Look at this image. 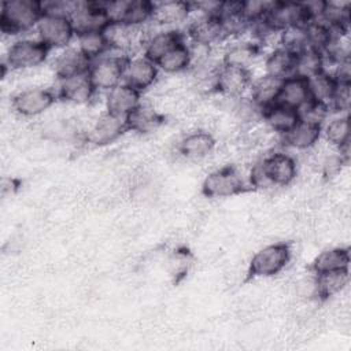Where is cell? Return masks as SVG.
<instances>
[{"label":"cell","instance_id":"cell-1","mask_svg":"<svg viewBox=\"0 0 351 351\" xmlns=\"http://www.w3.org/2000/svg\"><path fill=\"white\" fill-rule=\"evenodd\" d=\"M299 173L296 159L285 151H271L258 159L247 174L251 189L291 185Z\"/></svg>","mask_w":351,"mask_h":351},{"label":"cell","instance_id":"cell-2","mask_svg":"<svg viewBox=\"0 0 351 351\" xmlns=\"http://www.w3.org/2000/svg\"><path fill=\"white\" fill-rule=\"evenodd\" d=\"M44 15L41 0H3L0 3V30L7 36H21L36 30Z\"/></svg>","mask_w":351,"mask_h":351},{"label":"cell","instance_id":"cell-3","mask_svg":"<svg viewBox=\"0 0 351 351\" xmlns=\"http://www.w3.org/2000/svg\"><path fill=\"white\" fill-rule=\"evenodd\" d=\"M252 191L247 176L234 165H225L211 170L202 181L200 192L208 199L233 197Z\"/></svg>","mask_w":351,"mask_h":351},{"label":"cell","instance_id":"cell-4","mask_svg":"<svg viewBox=\"0 0 351 351\" xmlns=\"http://www.w3.org/2000/svg\"><path fill=\"white\" fill-rule=\"evenodd\" d=\"M49 53L51 49L37 37H18L5 51L3 67L10 71L33 70L47 63Z\"/></svg>","mask_w":351,"mask_h":351},{"label":"cell","instance_id":"cell-5","mask_svg":"<svg viewBox=\"0 0 351 351\" xmlns=\"http://www.w3.org/2000/svg\"><path fill=\"white\" fill-rule=\"evenodd\" d=\"M292 259V247L288 241L270 243L254 252L248 262V278H271L280 274Z\"/></svg>","mask_w":351,"mask_h":351},{"label":"cell","instance_id":"cell-6","mask_svg":"<svg viewBox=\"0 0 351 351\" xmlns=\"http://www.w3.org/2000/svg\"><path fill=\"white\" fill-rule=\"evenodd\" d=\"M36 37L51 51L70 47L75 41V30L69 15L44 11L37 27Z\"/></svg>","mask_w":351,"mask_h":351},{"label":"cell","instance_id":"cell-7","mask_svg":"<svg viewBox=\"0 0 351 351\" xmlns=\"http://www.w3.org/2000/svg\"><path fill=\"white\" fill-rule=\"evenodd\" d=\"M126 59V55L110 51L90 62L88 75L99 93H106L118 84L123 82Z\"/></svg>","mask_w":351,"mask_h":351},{"label":"cell","instance_id":"cell-8","mask_svg":"<svg viewBox=\"0 0 351 351\" xmlns=\"http://www.w3.org/2000/svg\"><path fill=\"white\" fill-rule=\"evenodd\" d=\"M56 101L55 89L34 85L14 93L11 96V108L22 118H36L47 112Z\"/></svg>","mask_w":351,"mask_h":351},{"label":"cell","instance_id":"cell-9","mask_svg":"<svg viewBox=\"0 0 351 351\" xmlns=\"http://www.w3.org/2000/svg\"><path fill=\"white\" fill-rule=\"evenodd\" d=\"M128 133L126 118L103 110L96 119L84 130L82 140L93 147H107Z\"/></svg>","mask_w":351,"mask_h":351},{"label":"cell","instance_id":"cell-10","mask_svg":"<svg viewBox=\"0 0 351 351\" xmlns=\"http://www.w3.org/2000/svg\"><path fill=\"white\" fill-rule=\"evenodd\" d=\"M182 30L186 41L192 45L214 48L218 44L226 43L221 22L217 15L192 14L191 19Z\"/></svg>","mask_w":351,"mask_h":351},{"label":"cell","instance_id":"cell-11","mask_svg":"<svg viewBox=\"0 0 351 351\" xmlns=\"http://www.w3.org/2000/svg\"><path fill=\"white\" fill-rule=\"evenodd\" d=\"M265 19L274 30L280 33L287 27L306 25L308 21H311V16L304 1L274 0L271 1Z\"/></svg>","mask_w":351,"mask_h":351},{"label":"cell","instance_id":"cell-12","mask_svg":"<svg viewBox=\"0 0 351 351\" xmlns=\"http://www.w3.org/2000/svg\"><path fill=\"white\" fill-rule=\"evenodd\" d=\"M70 19L73 22L75 36L89 32H104L110 25L101 1L74 0Z\"/></svg>","mask_w":351,"mask_h":351},{"label":"cell","instance_id":"cell-13","mask_svg":"<svg viewBox=\"0 0 351 351\" xmlns=\"http://www.w3.org/2000/svg\"><path fill=\"white\" fill-rule=\"evenodd\" d=\"M254 80L252 70L221 64L215 77L214 93L219 97L236 99L248 95L251 82Z\"/></svg>","mask_w":351,"mask_h":351},{"label":"cell","instance_id":"cell-14","mask_svg":"<svg viewBox=\"0 0 351 351\" xmlns=\"http://www.w3.org/2000/svg\"><path fill=\"white\" fill-rule=\"evenodd\" d=\"M159 74L160 71L154 60L143 53H137L126 59L123 82L143 93L156 84Z\"/></svg>","mask_w":351,"mask_h":351},{"label":"cell","instance_id":"cell-15","mask_svg":"<svg viewBox=\"0 0 351 351\" xmlns=\"http://www.w3.org/2000/svg\"><path fill=\"white\" fill-rule=\"evenodd\" d=\"M263 48L250 37L229 40L222 44L221 63L251 70L262 53Z\"/></svg>","mask_w":351,"mask_h":351},{"label":"cell","instance_id":"cell-16","mask_svg":"<svg viewBox=\"0 0 351 351\" xmlns=\"http://www.w3.org/2000/svg\"><path fill=\"white\" fill-rule=\"evenodd\" d=\"M56 96L58 100L75 106L90 104L99 93L93 86L88 73L74 75L64 80H56Z\"/></svg>","mask_w":351,"mask_h":351},{"label":"cell","instance_id":"cell-17","mask_svg":"<svg viewBox=\"0 0 351 351\" xmlns=\"http://www.w3.org/2000/svg\"><path fill=\"white\" fill-rule=\"evenodd\" d=\"M217 137L207 129H195L184 134L177 143V152L188 160H203L217 149Z\"/></svg>","mask_w":351,"mask_h":351},{"label":"cell","instance_id":"cell-18","mask_svg":"<svg viewBox=\"0 0 351 351\" xmlns=\"http://www.w3.org/2000/svg\"><path fill=\"white\" fill-rule=\"evenodd\" d=\"M192 5L191 1H180V0H165V1H154L152 7V22L158 27H170V29H181L180 26H185L192 16Z\"/></svg>","mask_w":351,"mask_h":351},{"label":"cell","instance_id":"cell-19","mask_svg":"<svg viewBox=\"0 0 351 351\" xmlns=\"http://www.w3.org/2000/svg\"><path fill=\"white\" fill-rule=\"evenodd\" d=\"M89 64L90 60L78 49L77 45L59 49L51 60V69L56 80L85 74L88 73Z\"/></svg>","mask_w":351,"mask_h":351},{"label":"cell","instance_id":"cell-20","mask_svg":"<svg viewBox=\"0 0 351 351\" xmlns=\"http://www.w3.org/2000/svg\"><path fill=\"white\" fill-rule=\"evenodd\" d=\"M184 41L186 38L182 29L158 27L154 32H148L141 53L156 63L163 55Z\"/></svg>","mask_w":351,"mask_h":351},{"label":"cell","instance_id":"cell-21","mask_svg":"<svg viewBox=\"0 0 351 351\" xmlns=\"http://www.w3.org/2000/svg\"><path fill=\"white\" fill-rule=\"evenodd\" d=\"M322 138L343 156L350 159L351 121L350 114H330L322 125Z\"/></svg>","mask_w":351,"mask_h":351},{"label":"cell","instance_id":"cell-22","mask_svg":"<svg viewBox=\"0 0 351 351\" xmlns=\"http://www.w3.org/2000/svg\"><path fill=\"white\" fill-rule=\"evenodd\" d=\"M141 95L143 93L133 86L121 82L104 93V110L114 115L126 118L138 106H141Z\"/></svg>","mask_w":351,"mask_h":351},{"label":"cell","instance_id":"cell-23","mask_svg":"<svg viewBox=\"0 0 351 351\" xmlns=\"http://www.w3.org/2000/svg\"><path fill=\"white\" fill-rule=\"evenodd\" d=\"M351 263V254L348 247L337 245L329 247L318 252L310 263V271L315 276L332 273V271H341L350 270Z\"/></svg>","mask_w":351,"mask_h":351},{"label":"cell","instance_id":"cell-24","mask_svg":"<svg viewBox=\"0 0 351 351\" xmlns=\"http://www.w3.org/2000/svg\"><path fill=\"white\" fill-rule=\"evenodd\" d=\"M287 148L295 151H310L322 138V126L299 119V122L280 137Z\"/></svg>","mask_w":351,"mask_h":351},{"label":"cell","instance_id":"cell-25","mask_svg":"<svg viewBox=\"0 0 351 351\" xmlns=\"http://www.w3.org/2000/svg\"><path fill=\"white\" fill-rule=\"evenodd\" d=\"M262 122L267 130L281 137L299 122V114L295 108L281 103H273L271 106L263 108Z\"/></svg>","mask_w":351,"mask_h":351},{"label":"cell","instance_id":"cell-26","mask_svg":"<svg viewBox=\"0 0 351 351\" xmlns=\"http://www.w3.org/2000/svg\"><path fill=\"white\" fill-rule=\"evenodd\" d=\"M166 121V117L152 106L141 103L130 115L126 117L128 132L136 134H151L156 132Z\"/></svg>","mask_w":351,"mask_h":351},{"label":"cell","instance_id":"cell-27","mask_svg":"<svg viewBox=\"0 0 351 351\" xmlns=\"http://www.w3.org/2000/svg\"><path fill=\"white\" fill-rule=\"evenodd\" d=\"M295 56L296 52L284 48L281 45L273 47L263 59V73L278 78L285 80L295 73Z\"/></svg>","mask_w":351,"mask_h":351},{"label":"cell","instance_id":"cell-28","mask_svg":"<svg viewBox=\"0 0 351 351\" xmlns=\"http://www.w3.org/2000/svg\"><path fill=\"white\" fill-rule=\"evenodd\" d=\"M310 99H311V96H310L307 78L293 74L281 81L278 99L276 103H281L291 108L299 110Z\"/></svg>","mask_w":351,"mask_h":351},{"label":"cell","instance_id":"cell-29","mask_svg":"<svg viewBox=\"0 0 351 351\" xmlns=\"http://www.w3.org/2000/svg\"><path fill=\"white\" fill-rule=\"evenodd\" d=\"M192 63H193V56H192V51L188 41L178 44L156 62L159 71L166 74L186 73L191 70Z\"/></svg>","mask_w":351,"mask_h":351},{"label":"cell","instance_id":"cell-30","mask_svg":"<svg viewBox=\"0 0 351 351\" xmlns=\"http://www.w3.org/2000/svg\"><path fill=\"white\" fill-rule=\"evenodd\" d=\"M281 81L282 80L270 77L263 73L262 75L252 80L248 96L256 106H259L263 110L277 101Z\"/></svg>","mask_w":351,"mask_h":351},{"label":"cell","instance_id":"cell-31","mask_svg":"<svg viewBox=\"0 0 351 351\" xmlns=\"http://www.w3.org/2000/svg\"><path fill=\"white\" fill-rule=\"evenodd\" d=\"M315 276V274H314ZM350 284V270L332 271L315 276L317 300L325 302L341 293Z\"/></svg>","mask_w":351,"mask_h":351},{"label":"cell","instance_id":"cell-32","mask_svg":"<svg viewBox=\"0 0 351 351\" xmlns=\"http://www.w3.org/2000/svg\"><path fill=\"white\" fill-rule=\"evenodd\" d=\"M319 21L325 22L330 29L350 32L351 21V3L339 0H325L324 11Z\"/></svg>","mask_w":351,"mask_h":351},{"label":"cell","instance_id":"cell-33","mask_svg":"<svg viewBox=\"0 0 351 351\" xmlns=\"http://www.w3.org/2000/svg\"><path fill=\"white\" fill-rule=\"evenodd\" d=\"M325 70L324 53L318 49L306 47L296 52L295 56V73L303 78H310Z\"/></svg>","mask_w":351,"mask_h":351},{"label":"cell","instance_id":"cell-34","mask_svg":"<svg viewBox=\"0 0 351 351\" xmlns=\"http://www.w3.org/2000/svg\"><path fill=\"white\" fill-rule=\"evenodd\" d=\"M75 45L90 62L111 51L104 32H89L77 34Z\"/></svg>","mask_w":351,"mask_h":351},{"label":"cell","instance_id":"cell-35","mask_svg":"<svg viewBox=\"0 0 351 351\" xmlns=\"http://www.w3.org/2000/svg\"><path fill=\"white\" fill-rule=\"evenodd\" d=\"M152 7L154 1L151 0H126L121 25L145 27L152 22Z\"/></svg>","mask_w":351,"mask_h":351},{"label":"cell","instance_id":"cell-36","mask_svg":"<svg viewBox=\"0 0 351 351\" xmlns=\"http://www.w3.org/2000/svg\"><path fill=\"white\" fill-rule=\"evenodd\" d=\"M307 82H308L311 99L322 101L329 106L330 99L335 92V88H336L335 75L330 71L324 70V71L307 78Z\"/></svg>","mask_w":351,"mask_h":351},{"label":"cell","instance_id":"cell-37","mask_svg":"<svg viewBox=\"0 0 351 351\" xmlns=\"http://www.w3.org/2000/svg\"><path fill=\"white\" fill-rule=\"evenodd\" d=\"M298 114H299V119L322 126L324 122L330 117L332 111L328 104L310 99L306 104H303L298 110Z\"/></svg>","mask_w":351,"mask_h":351},{"label":"cell","instance_id":"cell-38","mask_svg":"<svg viewBox=\"0 0 351 351\" xmlns=\"http://www.w3.org/2000/svg\"><path fill=\"white\" fill-rule=\"evenodd\" d=\"M351 107V81L336 80V88L329 103L332 114H350Z\"/></svg>","mask_w":351,"mask_h":351},{"label":"cell","instance_id":"cell-39","mask_svg":"<svg viewBox=\"0 0 351 351\" xmlns=\"http://www.w3.org/2000/svg\"><path fill=\"white\" fill-rule=\"evenodd\" d=\"M271 1L273 0H245V1H243V16L245 18V21L250 25L256 21L263 19L269 12Z\"/></svg>","mask_w":351,"mask_h":351}]
</instances>
